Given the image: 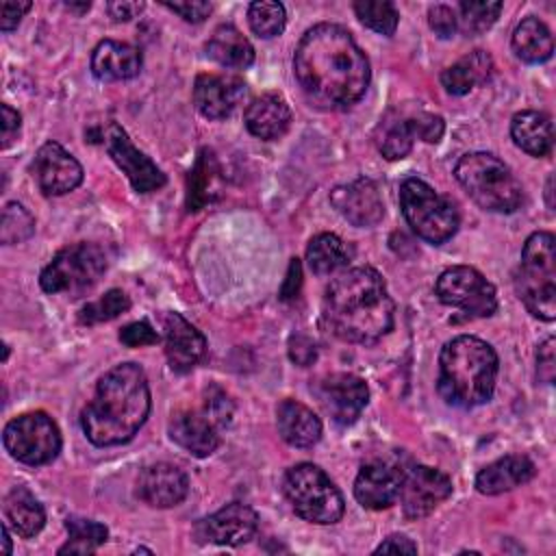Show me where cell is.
Instances as JSON below:
<instances>
[{
  "mask_svg": "<svg viewBox=\"0 0 556 556\" xmlns=\"http://www.w3.org/2000/svg\"><path fill=\"white\" fill-rule=\"evenodd\" d=\"M293 74L308 102L324 111L350 109L371 80L367 54L348 28L330 22L302 35L293 52Z\"/></svg>",
  "mask_w": 556,
  "mask_h": 556,
  "instance_id": "1",
  "label": "cell"
},
{
  "mask_svg": "<svg viewBox=\"0 0 556 556\" xmlns=\"http://www.w3.org/2000/svg\"><path fill=\"white\" fill-rule=\"evenodd\" d=\"M393 300L384 278L369 265L341 271L326 289V328L348 343H376L393 328Z\"/></svg>",
  "mask_w": 556,
  "mask_h": 556,
  "instance_id": "2",
  "label": "cell"
},
{
  "mask_svg": "<svg viewBox=\"0 0 556 556\" xmlns=\"http://www.w3.org/2000/svg\"><path fill=\"white\" fill-rule=\"evenodd\" d=\"M150 384L137 363L111 367L96 384L91 402L80 410V428L98 447L128 443L150 415Z\"/></svg>",
  "mask_w": 556,
  "mask_h": 556,
  "instance_id": "3",
  "label": "cell"
},
{
  "mask_svg": "<svg viewBox=\"0 0 556 556\" xmlns=\"http://www.w3.org/2000/svg\"><path fill=\"white\" fill-rule=\"evenodd\" d=\"M500 361L491 343L460 334L447 341L439 354L437 391L445 404L476 408L491 400Z\"/></svg>",
  "mask_w": 556,
  "mask_h": 556,
  "instance_id": "4",
  "label": "cell"
},
{
  "mask_svg": "<svg viewBox=\"0 0 556 556\" xmlns=\"http://www.w3.org/2000/svg\"><path fill=\"white\" fill-rule=\"evenodd\" d=\"M465 193L489 213H515L523 204V187L513 169L491 152H467L454 165Z\"/></svg>",
  "mask_w": 556,
  "mask_h": 556,
  "instance_id": "5",
  "label": "cell"
},
{
  "mask_svg": "<svg viewBox=\"0 0 556 556\" xmlns=\"http://www.w3.org/2000/svg\"><path fill=\"white\" fill-rule=\"evenodd\" d=\"M515 289L528 313L543 321L556 319V239L552 232L539 230L526 239Z\"/></svg>",
  "mask_w": 556,
  "mask_h": 556,
  "instance_id": "6",
  "label": "cell"
},
{
  "mask_svg": "<svg viewBox=\"0 0 556 556\" xmlns=\"http://www.w3.org/2000/svg\"><path fill=\"white\" fill-rule=\"evenodd\" d=\"M282 491L291 508L304 521L317 526L337 523L345 513V502L328 473L313 463H298L287 469Z\"/></svg>",
  "mask_w": 556,
  "mask_h": 556,
  "instance_id": "7",
  "label": "cell"
},
{
  "mask_svg": "<svg viewBox=\"0 0 556 556\" xmlns=\"http://www.w3.org/2000/svg\"><path fill=\"white\" fill-rule=\"evenodd\" d=\"M400 208L413 232L432 245L452 239L460 224L456 206L421 178H406L400 185Z\"/></svg>",
  "mask_w": 556,
  "mask_h": 556,
  "instance_id": "8",
  "label": "cell"
},
{
  "mask_svg": "<svg viewBox=\"0 0 556 556\" xmlns=\"http://www.w3.org/2000/svg\"><path fill=\"white\" fill-rule=\"evenodd\" d=\"M106 271V254L98 243H72L59 250L52 261L41 269L39 285L46 293H65L67 298H80L87 293Z\"/></svg>",
  "mask_w": 556,
  "mask_h": 556,
  "instance_id": "9",
  "label": "cell"
},
{
  "mask_svg": "<svg viewBox=\"0 0 556 556\" xmlns=\"http://www.w3.org/2000/svg\"><path fill=\"white\" fill-rule=\"evenodd\" d=\"M445 132L441 115L424 111L419 104H397L389 109L374 132L376 146L387 161H400L410 154L413 143H437Z\"/></svg>",
  "mask_w": 556,
  "mask_h": 556,
  "instance_id": "10",
  "label": "cell"
},
{
  "mask_svg": "<svg viewBox=\"0 0 556 556\" xmlns=\"http://www.w3.org/2000/svg\"><path fill=\"white\" fill-rule=\"evenodd\" d=\"M434 293L441 304L458 311L454 321L482 319L497 311L495 287L469 265H454L441 271L434 282Z\"/></svg>",
  "mask_w": 556,
  "mask_h": 556,
  "instance_id": "11",
  "label": "cell"
},
{
  "mask_svg": "<svg viewBox=\"0 0 556 556\" xmlns=\"http://www.w3.org/2000/svg\"><path fill=\"white\" fill-rule=\"evenodd\" d=\"M4 450L24 465H46L61 452V430L43 410L13 417L2 430Z\"/></svg>",
  "mask_w": 556,
  "mask_h": 556,
  "instance_id": "12",
  "label": "cell"
},
{
  "mask_svg": "<svg viewBox=\"0 0 556 556\" xmlns=\"http://www.w3.org/2000/svg\"><path fill=\"white\" fill-rule=\"evenodd\" d=\"M104 148L115 165L128 176L137 193L156 191L167 182L163 169L150 156L135 148L128 132L117 122H111L104 128Z\"/></svg>",
  "mask_w": 556,
  "mask_h": 556,
  "instance_id": "13",
  "label": "cell"
},
{
  "mask_svg": "<svg viewBox=\"0 0 556 556\" xmlns=\"http://www.w3.org/2000/svg\"><path fill=\"white\" fill-rule=\"evenodd\" d=\"M450 495H452V480L447 473L419 463L404 469V480L397 497L402 504L404 517L408 519L428 517Z\"/></svg>",
  "mask_w": 556,
  "mask_h": 556,
  "instance_id": "14",
  "label": "cell"
},
{
  "mask_svg": "<svg viewBox=\"0 0 556 556\" xmlns=\"http://www.w3.org/2000/svg\"><path fill=\"white\" fill-rule=\"evenodd\" d=\"M30 172L46 195H65L83 182V165L56 141H46L35 152Z\"/></svg>",
  "mask_w": 556,
  "mask_h": 556,
  "instance_id": "15",
  "label": "cell"
},
{
  "mask_svg": "<svg viewBox=\"0 0 556 556\" xmlns=\"http://www.w3.org/2000/svg\"><path fill=\"white\" fill-rule=\"evenodd\" d=\"M256 530H258L256 510L243 502H230L219 510H215L213 515L204 517L195 526V536L202 543L237 547L254 539Z\"/></svg>",
  "mask_w": 556,
  "mask_h": 556,
  "instance_id": "16",
  "label": "cell"
},
{
  "mask_svg": "<svg viewBox=\"0 0 556 556\" xmlns=\"http://www.w3.org/2000/svg\"><path fill=\"white\" fill-rule=\"evenodd\" d=\"M315 391L324 410L339 426L354 424L369 402V389L365 380L345 371L326 376Z\"/></svg>",
  "mask_w": 556,
  "mask_h": 556,
  "instance_id": "17",
  "label": "cell"
},
{
  "mask_svg": "<svg viewBox=\"0 0 556 556\" xmlns=\"http://www.w3.org/2000/svg\"><path fill=\"white\" fill-rule=\"evenodd\" d=\"M245 93V80L235 74L204 72L198 74L193 83V104L206 119L228 117L239 106Z\"/></svg>",
  "mask_w": 556,
  "mask_h": 556,
  "instance_id": "18",
  "label": "cell"
},
{
  "mask_svg": "<svg viewBox=\"0 0 556 556\" xmlns=\"http://www.w3.org/2000/svg\"><path fill=\"white\" fill-rule=\"evenodd\" d=\"M404 467L389 460H371L361 467L354 480V497L363 508L382 510L397 502Z\"/></svg>",
  "mask_w": 556,
  "mask_h": 556,
  "instance_id": "19",
  "label": "cell"
},
{
  "mask_svg": "<svg viewBox=\"0 0 556 556\" xmlns=\"http://www.w3.org/2000/svg\"><path fill=\"white\" fill-rule=\"evenodd\" d=\"M330 204L352 226L369 228L384 217V204L374 180L356 178L330 191Z\"/></svg>",
  "mask_w": 556,
  "mask_h": 556,
  "instance_id": "20",
  "label": "cell"
},
{
  "mask_svg": "<svg viewBox=\"0 0 556 556\" xmlns=\"http://www.w3.org/2000/svg\"><path fill=\"white\" fill-rule=\"evenodd\" d=\"M189 480L182 469L172 463H154L141 469L137 478V495L152 508H172L187 497Z\"/></svg>",
  "mask_w": 556,
  "mask_h": 556,
  "instance_id": "21",
  "label": "cell"
},
{
  "mask_svg": "<svg viewBox=\"0 0 556 556\" xmlns=\"http://www.w3.org/2000/svg\"><path fill=\"white\" fill-rule=\"evenodd\" d=\"M165 356L176 374L191 371L206 354L204 334L180 313H167L163 319Z\"/></svg>",
  "mask_w": 556,
  "mask_h": 556,
  "instance_id": "22",
  "label": "cell"
},
{
  "mask_svg": "<svg viewBox=\"0 0 556 556\" xmlns=\"http://www.w3.org/2000/svg\"><path fill=\"white\" fill-rule=\"evenodd\" d=\"M169 437L185 452L204 458L219 447V428L200 410H180L169 421Z\"/></svg>",
  "mask_w": 556,
  "mask_h": 556,
  "instance_id": "23",
  "label": "cell"
},
{
  "mask_svg": "<svg viewBox=\"0 0 556 556\" xmlns=\"http://www.w3.org/2000/svg\"><path fill=\"white\" fill-rule=\"evenodd\" d=\"M141 52L126 41L102 39L91 52V72L104 83L135 78L141 72Z\"/></svg>",
  "mask_w": 556,
  "mask_h": 556,
  "instance_id": "24",
  "label": "cell"
},
{
  "mask_svg": "<svg viewBox=\"0 0 556 556\" xmlns=\"http://www.w3.org/2000/svg\"><path fill=\"white\" fill-rule=\"evenodd\" d=\"M243 122H245V128L250 130V135H254L258 139H267V141L278 139L291 126V109L280 93L267 91V93L256 96L245 106Z\"/></svg>",
  "mask_w": 556,
  "mask_h": 556,
  "instance_id": "25",
  "label": "cell"
},
{
  "mask_svg": "<svg viewBox=\"0 0 556 556\" xmlns=\"http://www.w3.org/2000/svg\"><path fill=\"white\" fill-rule=\"evenodd\" d=\"M534 473L536 467L526 454H506L478 471L476 489L482 495H500L530 482Z\"/></svg>",
  "mask_w": 556,
  "mask_h": 556,
  "instance_id": "26",
  "label": "cell"
},
{
  "mask_svg": "<svg viewBox=\"0 0 556 556\" xmlns=\"http://www.w3.org/2000/svg\"><path fill=\"white\" fill-rule=\"evenodd\" d=\"M276 426L291 447H313L321 439L319 417L298 400H282L276 406Z\"/></svg>",
  "mask_w": 556,
  "mask_h": 556,
  "instance_id": "27",
  "label": "cell"
},
{
  "mask_svg": "<svg viewBox=\"0 0 556 556\" xmlns=\"http://www.w3.org/2000/svg\"><path fill=\"white\" fill-rule=\"evenodd\" d=\"M510 137L530 156H547L554 148L552 117L543 111H519L510 119Z\"/></svg>",
  "mask_w": 556,
  "mask_h": 556,
  "instance_id": "28",
  "label": "cell"
},
{
  "mask_svg": "<svg viewBox=\"0 0 556 556\" xmlns=\"http://www.w3.org/2000/svg\"><path fill=\"white\" fill-rule=\"evenodd\" d=\"M206 56L230 70H245L254 63V48L243 33L232 24H222L213 30L206 46Z\"/></svg>",
  "mask_w": 556,
  "mask_h": 556,
  "instance_id": "29",
  "label": "cell"
},
{
  "mask_svg": "<svg viewBox=\"0 0 556 556\" xmlns=\"http://www.w3.org/2000/svg\"><path fill=\"white\" fill-rule=\"evenodd\" d=\"M493 74V59L484 50H473L441 72V85L452 96H465L486 83Z\"/></svg>",
  "mask_w": 556,
  "mask_h": 556,
  "instance_id": "30",
  "label": "cell"
},
{
  "mask_svg": "<svg viewBox=\"0 0 556 556\" xmlns=\"http://www.w3.org/2000/svg\"><path fill=\"white\" fill-rule=\"evenodd\" d=\"M2 510H4L7 523L24 539L39 534L46 523V510L41 502L26 486H13L4 495Z\"/></svg>",
  "mask_w": 556,
  "mask_h": 556,
  "instance_id": "31",
  "label": "cell"
},
{
  "mask_svg": "<svg viewBox=\"0 0 556 556\" xmlns=\"http://www.w3.org/2000/svg\"><path fill=\"white\" fill-rule=\"evenodd\" d=\"M513 52L526 63H543L554 52V39L545 22L539 17H526L517 24L510 39Z\"/></svg>",
  "mask_w": 556,
  "mask_h": 556,
  "instance_id": "32",
  "label": "cell"
},
{
  "mask_svg": "<svg viewBox=\"0 0 556 556\" xmlns=\"http://www.w3.org/2000/svg\"><path fill=\"white\" fill-rule=\"evenodd\" d=\"M219 165L211 148L198 152L195 165L187 176V211H200L204 204L213 202L217 195Z\"/></svg>",
  "mask_w": 556,
  "mask_h": 556,
  "instance_id": "33",
  "label": "cell"
},
{
  "mask_svg": "<svg viewBox=\"0 0 556 556\" xmlns=\"http://www.w3.org/2000/svg\"><path fill=\"white\" fill-rule=\"evenodd\" d=\"M352 254V248L341 237L332 232H319L306 245V265L313 274L326 276L348 267Z\"/></svg>",
  "mask_w": 556,
  "mask_h": 556,
  "instance_id": "34",
  "label": "cell"
},
{
  "mask_svg": "<svg viewBox=\"0 0 556 556\" xmlns=\"http://www.w3.org/2000/svg\"><path fill=\"white\" fill-rule=\"evenodd\" d=\"M65 530L70 534V541L59 547V554H91L109 539L106 526L83 517H67Z\"/></svg>",
  "mask_w": 556,
  "mask_h": 556,
  "instance_id": "35",
  "label": "cell"
},
{
  "mask_svg": "<svg viewBox=\"0 0 556 556\" xmlns=\"http://www.w3.org/2000/svg\"><path fill=\"white\" fill-rule=\"evenodd\" d=\"M502 2H484V0H463L458 2V11H456V17H458V30L465 33L467 37H473V35H482L486 33L495 20L500 17V11H502Z\"/></svg>",
  "mask_w": 556,
  "mask_h": 556,
  "instance_id": "36",
  "label": "cell"
},
{
  "mask_svg": "<svg viewBox=\"0 0 556 556\" xmlns=\"http://www.w3.org/2000/svg\"><path fill=\"white\" fill-rule=\"evenodd\" d=\"M248 24L254 35L263 39H271L285 30L287 11L280 2L258 0L248 7Z\"/></svg>",
  "mask_w": 556,
  "mask_h": 556,
  "instance_id": "37",
  "label": "cell"
},
{
  "mask_svg": "<svg viewBox=\"0 0 556 556\" xmlns=\"http://www.w3.org/2000/svg\"><path fill=\"white\" fill-rule=\"evenodd\" d=\"M356 17L371 30L380 33V35H393L397 28V9L393 7V2L387 0H356L352 4Z\"/></svg>",
  "mask_w": 556,
  "mask_h": 556,
  "instance_id": "38",
  "label": "cell"
},
{
  "mask_svg": "<svg viewBox=\"0 0 556 556\" xmlns=\"http://www.w3.org/2000/svg\"><path fill=\"white\" fill-rule=\"evenodd\" d=\"M130 308V300L122 289H109L104 295H100L98 300L85 304L78 311V321L85 326H93V324H102V321H111L117 315L126 313Z\"/></svg>",
  "mask_w": 556,
  "mask_h": 556,
  "instance_id": "39",
  "label": "cell"
},
{
  "mask_svg": "<svg viewBox=\"0 0 556 556\" xmlns=\"http://www.w3.org/2000/svg\"><path fill=\"white\" fill-rule=\"evenodd\" d=\"M35 232V217L20 202H7L2 208L0 222V241L2 245H13L30 239Z\"/></svg>",
  "mask_w": 556,
  "mask_h": 556,
  "instance_id": "40",
  "label": "cell"
},
{
  "mask_svg": "<svg viewBox=\"0 0 556 556\" xmlns=\"http://www.w3.org/2000/svg\"><path fill=\"white\" fill-rule=\"evenodd\" d=\"M202 410H204V413L213 419V424L222 430V428H226V426L232 421L235 404H232L230 395H228L222 387L211 384V387L204 391Z\"/></svg>",
  "mask_w": 556,
  "mask_h": 556,
  "instance_id": "41",
  "label": "cell"
},
{
  "mask_svg": "<svg viewBox=\"0 0 556 556\" xmlns=\"http://www.w3.org/2000/svg\"><path fill=\"white\" fill-rule=\"evenodd\" d=\"M119 341L126 348H143V345H154L161 341L159 332L150 326V321H130L119 330Z\"/></svg>",
  "mask_w": 556,
  "mask_h": 556,
  "instance_id": "42",
  "label": "cell"
},
{
  "mask_svg": "<svg viewBox=\"0 0 556 556\" xmlns=\"http://www.w3.org/2000/svg\"><path fill=\"white\" fill-rule=\"evenodd\" d=\"M428 24L432 28V33L441 39H450L454 37V33L458 30V17L456 11L447 4H434L428 9Z\"/></svg>",
  "mask_w": 556,
  "mask_h": 556,
  "instance_id": "43",
  "label": "cell"
},
{
  "mask_svg": "<svg viewBox=\"0 0 556 556\" xmlns=\"http://www.w3.org/2000/svg\"><path fill=\"white\" fill-rule=\"evenodd\" d=\"M536 376L543 384H552L556 378V339L547 337L536 348Z\"/></svg>",
  "mask_w": 556,
  "mask_h": 556,
  "instance_id": "44",
  "label": "cell"
},
{
  "mask_svg": "<svg viewBox=\"0 0 556 556\" xmlns=\"http://www.w3.org/2000/svg\"><path fill=\"white\" fill-rule=\"evenodd\" d=\"M163 7L178 13L185 22H191V24L204 22L213 11L211 2H165Z\"/></svg>",
  "mask_w": 556,
  "mask_h": 556,
  "instance_id": "45",
  "label": "cell"
},
{
  "mask_svg": "<svg viewBox=\"0 0 556 556\" xmlns=\"http://www.w3.org/2000/svg\"><path fill=\"white\" fill-rule=\"evenodd\" d=\"M289 358H291L295 365L306 367V365H311V363L317 358V348H315V343H313L308 337H304V334H293V337L289 339Z\"/></svg>",
  "mask_w": 556,
  "mask_h": 556,
  "instance_id": "46",
  "label": "cell"
},
{
  "mask_svg": "<svg viewBox=\"0 0 556 556\" xmlns=\"http://www.w3.org/2000/svg\"><path fill=\"white\" fill-rule=\"evenodd\" d=\"M30 7H33L30 2H11V0L0 2V28L4 33L13 30Z\"/></svg>",
  "mask_w": 556,
  "mask_h": 556,
  "instance_id": "47",
  "label": "cell"
},
{
  "mask_svg": "<svg viewBox=\"0 0 556 556\" xmlns=\"http://www.w3.org/2000/svg\"><path fill=\"white\" fill-rule=\"evenodd\" d=\"M20 126H22L20 113L9 104H2V148H9L17 139Z\"/></svg>",
  "mask_w": 556,
  "mask_h": 556,
  "instance_id": "48",
  "label": "cell"
},
{
  "mask_svg": "<svg viewBox=\"0 0 556 556\" xmlns=\"http://www.w3.org/2000/svg\"><path fill=\"white\" fill-rule=\"evenodd\" d=\"M389 552L391 554H417V545L404 534H391L374 549V554H389Z\"/></svg>",
  "mask_w": 556,
  "mask_h": 556,
  "instance_id": "49",
  "label": "cell"
},
{
  "mask_svg": "<svg viewBox=\"0 0 556 556\" xmlns=\"http://www.w3.org/2000/svg\"><path fill=\"white\" fill-rule=\"evenodd\" d=\"M106 11L115 22H128L137 17L143 11V2H130V0H115L106 2Z\"/></svg>",
  "mask_w": 556,
  "mask_h": 556,
  "instance_id": "50",
  "label": "cell"
},
{
  "mask_svg": "<svg viewBox=\"0 0 556 556\" xmlns=\"http://www.w3.org/2000/svg\"><path fill=\"white\" fill-rule=\"evenodd\" d=\"M300 287H302V263L298 258H291L287 278H285L282 289H280V298L282 300H293L298 295Z\"/></svg>",
  "mask_w": 556,
  "mask_h": 556,
  "instance_id": "51",
  "label": "cell"
},
{
  "mask_svg": "<svg viewBox=\"0 0 556 556\" xmlns=\"http://www.w3.org/2000/svg\"><path fill=\"white\" fill-rule=\"evenodd\" d=\"M554 174L547 176V182H545V198H547V206L554 208Z\"/></svg>",
  "mask_w": 556,
  "mask_h": 556,
  "instance_id": "52",
  "label": "cell"
},
{
  "mask_svg": "<svg viewBox=\"0 0 556 556\" xmlns=\"http://www.w3.org/2000/svg\"><path fill=\"white\" fill-rule=\"evenodd\" d=\"M91 7V2H65V9L76 11V13H87Z\"/></svg>",
  "mask_w": 556,
  "mask_h": 556,
  "instance_id": "53",
  "label": "cell"
},
{
  "mask_svg": "<svg viewBox=\"0 0 556 556\" xmlns=\"http://www.w3.org/2000/svg\"><path fill=\"white\" fill-rule=\"evenodd\" d=\"M2 541H4V554H11V534H9V523L2 526Z\"/></svg>",
  "mask_w": 556,
  "mask_h": 556,
  "instance_id": "54",
  "label": "cell"
},
{
  "mask_svg": "<svg viewBox=\"0 0 556 556\" xmlns=\"http://www.w3.org/2000/svg\"><path fill=\"white\" fill-rule=\"evenodd\" d=\"M139 552H143V554H152V549H148V547H137V549H135V554H139Z\"/></svg>",
  "mask_w": 556,
  "mask_h": 556,
  "instance_id": "55",
  "label": "cell"
}]
</instances>
